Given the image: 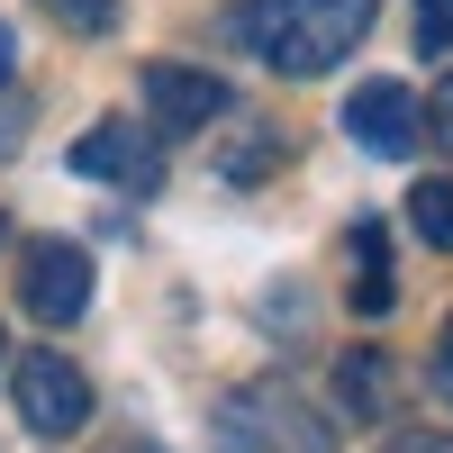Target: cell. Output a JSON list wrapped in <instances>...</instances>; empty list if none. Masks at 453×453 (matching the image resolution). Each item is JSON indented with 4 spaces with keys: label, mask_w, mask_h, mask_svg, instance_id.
<instances>
[{
    "label": "cell",
    "mask_w": 453,
    "mask_h": 453,
    "mask_svg": "<svg viewBox=\"0 0 453 453\" xmlns=\"http://www.w3.org/2000/svg\"><path fill=\"white\" fill-rule=\"evenodd\" d=\"M390 453H453V435H444V426H399Z\"/></svg>",
    "instance_id": "cell-13"
},
{
    "label": "cell",
    "mask_w": 453,
    "mask_h": 453,
    "mask_svg": "<svg viewBox=\"0 0 453 453\" xmlns=\"http://www.w3.org/2000/svg\"><path fill=\"white\" fill-rule=\"evenodd\" d=\"M0 354H10V345H0Z\"/></svg>",
    "instance_id": "cell-18"
},
{
    "label": "cell",
    "mask_w": 453,
    "mask_h": 453,
    "mask_svg": "<svg viewBox=\"0 0 453 453\" xmlns=\"http://www.w3.org/2000/svg\"><path fill=\"white\" fill-rule=\"evenodd\" d=\"M363 27H372V0H245L236 10V36L273 73H290V82H309L335 55H354Z\"/></svg>",
    "instance_id": "cell-1"
},
{
    "label": "cell",
    "mask_w": 453,
    "mask_h": 453,
    "mask_svg": "<svg viewBox=\"0 0 453 453\" xmlns=\"http://www.w3.org/2000/svg\"><path fill=\"white\" fill-rule=\"evenodd\" d=\"M10 73H19V36L0 27V82H10Z\"/></svg>",
    "instance_id": "cell-16"
},
{
    "label": "cell",
    "mask_w": 453,
    "mask_h": 453,
    "mask_svg": "<svg viewBox=\"0 0 453 453\" xmlns=\"http://www.w3.org/2000/svg\"><path fill=\"white\" fill-rule=\"evenodd\" d=\"M408 226H418L435 254H453V181H418V191H408Z\"/></svg>",
    "instance_id": "cell-9"
},
{
    "label": "cell",
    "mask_w": 453,
    "mask_h": 453,
    "mask_svg": "<svg viewBox=\"0 0 453 453\" xmlns=\"http://www.w3.org/2000/svg\"><path fill=\"white\" fill-rule=\"evenodd\" d=\"M426 381H435V399L453 408V318H444V335H435V363H426Z\"/></svg>",
    "instance_id": "cell-12"
},
{
    "label": "cell",
    "mask_w": 453,
    "mask_h": 453,
    "mask_svg": "<svg viewBox=\"0 0 453 453\" xmlns=\"http://www.w3.org/2000/svg\"><path fill=\"white\" fill-rule=\"evenodd\" d=\"M73 173H82V181H119V191H155V181H164V145H155V127L100 119L82 145H73Z\"/></svg>",
    "instance_id": "cell-5"
},
{
    "label": "cell",
    "mask_w": 453,
    "mask_h": 453,
    "mask_svg": "<svg viewBox=\"0 0 453 453\" xmlns=\"http://www.w3.org/2000/svg\"><path fill=\"white\" fill-rule=\"evenodd\" d=\"M36 10H46L55 27H73V36H91V27L119 19V0H36Z\"/></svg>",
    "instance_id": "cell-10"
},
{
    "label": "cell",
    "mask_w": 453,
    "mask_h": 453,
    "mask_svg": "<svg viewBox=\"0 0 453 453\" xmlns=\"http://www.w3.org/2000/svg\"><path fill=\"white\" fill-rule=\"evenodd\" d=\"M345 127H354V145H363V155H418L426 109H418V91H408V82H354Z\"/></svg>",
    "instance_id": "cell-6"
},
{
    "label": "cell",
    "mask_w": 453,
    "mask_h": 453,
    "mask_svg": "<svg viewBox=\"0 0 453 453\" xmlns=\"http://www.w3.org/2000/svg\"><path fill=\"white\" fill-rule=\"evenodd\" d=\"M0 245H10V226H0Z\"/></svg>",
    "instance_id": "cell-17"
},
{
    "label": "cell",
    "mask_w": 453,
    "mask_h": 453,
    "mask_svg": "<svg viewBox=\"0 0 453 453\" xmlns=\"http://www.w3.org/2000/svg\"><path fill=\"white\" fill-rule=\"evenodd\" d=\"M335 408L345 418H399V372H390L381 345H354L335 363Z\"/></svg>",
    "instance_id": "cell-8"
},
{
    "label": "cell",
    "mask_w": 453,
    "mask_h": 453,
    "mask_svg": "<svg viewBox=\"0 0 453 453\" xmlns=\"http://www.w3.org/2000/svg\"><path fill=\"white\" fill-rule=\"evenodd\" d=\"M10 390H19V418H27V435H46V444H64V435H82L91 426V381L73 372L64 354H19V372H10Z\"/></svg>",
    "instance_id": "cell-3"
},
{
    "label": "cell",
    "mask_w": 453,
    "mask_h": 453,
    "mask_svg": "<svg viewBox=\"0 0 453 453\" xmlns=\"http://www.w3.org/2000/svg\"><path fill=\"white\" fill-rule=\"evenodd\" d=\"M435 136H444V145H453V82H444V91H435Z\"/></svg>",
    "instance_id": "cell-14"
},
{
    "label": "cell",
    "mask_w": 453,
    "mask_h": 453,
    "mask_svg": "<svg viewBox=\"0 0 453 453\" xmlns=\"http://www.w3.org/2000/svg\"><path fill=\"white\" fill-rule=\"evenodd\" d=\"M418 55H453V0H418Z\"/></svg>",
    "instance_id": "cell-11"
},
{
    "label": "cell",
    "mask_w": 453,
    "mask_h": 453,
    "mask_svg": "<svg viewBox=\"0 0 453 453\" xmlns=\"http://www.w3.org/2000/svg\"><path fill=\"white\" fill-rule=\"evenodd\" d=\"M145 109H155V127H218L226 119V82L218 73H191V64H155L145 73Z\"/></svg>",
    "instance_id": "cell-7"
},
{
    "label": "cell",
    "mask_w": 453,
    "mask_h": 453,
    "mask_svg": "<svg viewBox=\"0 0 453 453\" xmlns=\"http://www.w3.org/2000/svg\"><path fill=\"white\" fill-rule=\"evenodd\" d=\"M19 299H27V318H46V326H73V318L91 309V254H82V245H64V236L27 245Z\"/></svg>",
    "instance_id": "cell-4"
},
{
    "label": "cell",
    "mask_w": 453,
    "mask_h": 453,
    "mask_svg": "<svg viewBox=\"0 0 453 453\" xmlns=\"http://www.w3.org/2000/svg\"><path fill=\"white\" fill-rule=\"evenodd\" d=\"M218 435H226V444H245V453H335L326 418H318L299 390H281V381L236 390V399L218 408Z\"/></svg>",
    "instance_id": "cell-2"
},
{
    "label": "cell",
    "mask_w": 453,
    "mask_h": 453,
    "mask_svg": "<svg viewBox=\"0 0 453 453\" xmlns=\"http://www.w3.org/2000/svg\"><path fill=\"white\" fill-rule=\"evenodd\" d=\"M0 155H19V109H0Z\"/></svg>",
    "instance_id": "cell-15"
}]
</instances>
